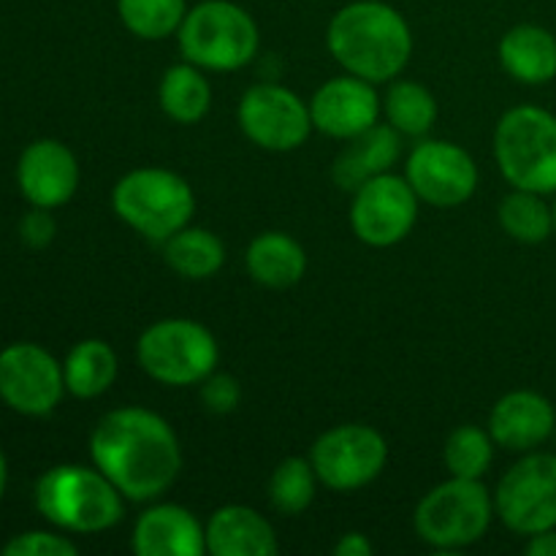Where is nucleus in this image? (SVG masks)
I'll use <instances>...</instances> for the list:
<instances>
[{
    "instance_id": "obj_1",
    "label": "nucleus",
    "mask_w": 556,
    "mask_h": 556,
    "mask_svg": "<svg viewBox=\"0 0 556 556\" xmlns=\"http://www.w3.org/2000/svg\"><path fill=\"white\" fill-rule=\"evenodd\" d=\"M90 456L125 500L147 503L177 481L182 451L172 424L144 407L106 413L92 429Z\"/></svg>"
},
{
    "instance_id": "obj_2",
    "label": "nucleus",
    "mask_w": 556,
    "mask_h": 556,
    "mask_svg": "<svg viewBox=\"0 0 556 556\" xmlns=\"http://www.w3.org/2000/svg\"><path fill=\"white\" fill-rule=\"evenodd\" d=\"M326 43L348 74L372 85L396 79L413 54L410 25L394 5L380 0H356L337 11Z\"/></svg>"
},
{
    "instance_id": "obj_3",
    "label": "nucleus",
    "mask_w": 556,
    "mask_h": 556,
    "mask_svg": "<svg viewBox=\"0 0 556 556\" xmlns=\"http://www.w3.org/2000/svg\"><path fill=\"white\" fill-rule=\"evenodd\" d=\"M36 508L60 530L92 535L119 525L125 497L98 467L58 465L38 478Z\"/></svg>"
},
{
    "instance_id": "obj_4",
    "label": "nucleus",
    "mask_w": 556,
    "mask_h": 556,
    "mask_svg": "<svg viewBox=\"0 0 556 556\" xmlns=\"http://www.w3.org/2000/svg\"><path fill=\"white\" fill-rule=\"evenodd\" d=\"M112 206L123 223L150 242H166L190 226L195 212L193 188L168 168L144 166L125 174L112 190Z\"/></svg>"
},
{
    "instance_id": "obj_5",
    "label": "nucleus",
    "mask_w": 556,
    "mask_h": 556,
    "mask_svg": "<svg viewBox=\"0 0 556 556\" xmlns=\"http://www.w3.org/2000/svg\"><path fill=\"white\" fill-rule=\"evenodd\" d=\"M494 157L514 188L556 193V117L541 106H516L494 130Z\"/></svg>"
},
{
    "instance_id": "obj_6",
    "label": "nucleus",
    "mask_w": 556,
    "mask_h": 556,
    "mask_svg": "<svg viewBox=\"0 0 556 556\" xmlns=\"http://www.w3.org/2000/svg\"><path fill=\"white\" fill-rule=\"evenodd\" d=\"M179 52L188 63L210 71H237L258 52V25L228 0H206L185 14L177 30Z\"/></svg>"
},
{
    "instance_id": "obj_7",
    "label": "nucleus",
    "mask_w": 556,
    "mask_h": 556,
    "mask_svg": "<svg viewBox=\"0 0 556 556\" xmlns=\"http://www.w3.org/2000/svg\"><path fill=\"white\" fill-rule=\"evenodd\" d=\"M494 500L481 478H454L424 494L416 508V532L438 552H459L486 535Z\"/></svg>"
},
{
    "instance_id": "obj_8",
    "label": "nucleus",
    "mask_w": 556,
    "mask_h": 556,
    "mask_svg": "<svg viewBox=\"0 0 556 556\" xmlns=\"http://www.w3.org/2000/svg\"><path fill=\"white\" fill-rule=\"evenodd\" d=\"M136 358L152 380L185 389L215 372L220 348L206 326L190 318H166L139 337Z\"/></svg>"
},
{
    "instance_id": "obj_9",
    "label": "nucleus",
    "mask_w": 556,
    "mask_h": 556,
    "mask_svg": "<svg viewBox=\"0 0 556 556\" xmlns=\"http://www.w3.org/2000/svg\"><path fill=\"white\" fill-rule=\"evenodd\" d=\"M503 525L516 535L556 527V454H527L503 476L494 497Z\"/></svg>"
},
{
    "instance_id": "obj_10",
    "label": "nucleus",
    "mask_w": 556,
    "mask_h": 556,
    "mask_svg": "<svg viewBox=\"0 0 556 556\" xmlns=\"http://www.w3.org/2000/svg\"><path fill=\"white\" fill-rule=\"evenodd\" d=\"M318 481L334 492H356L383 472L389 462L386 438L364 424H342L320 434L309 454Z\"/></svg>"
},
{
    "instance_id": "obj_11",
    "label": "nucleus",
    "mask_w": 556,
    "mask_h": 556,
    "mask_svg": "<svg viewBox=\"0 0 556 556\" xmlns=\"http://www.w3.org/2000/svg\"><path fill=\"white\" fill-rule=\"evenodd\" d=\"M418 217V195L407 177L386 172L353 190L351 226L369 248H391L413 231Z\"/></svg>"
},
{
    "instance_id": "obj_12",
    "label": "nucleus",
    "mask_w": 556,
    "mask_h": 556,
    "mask_svg": "<svg viewBox=\"0 0 556 556\" xmlns=\"http://www.w3.org/2000/svg\"><path fill=\"white\" fill-rule=\"evenodd\" d=\"M239 125L261 150L291 152L313 130L309 106L293 90L280 85H255L239 101Z\"/></svg>"
},
{
    "instance_id": "obj_13",
    "label": "nucleus",
    "mask_w": 556,
    "mask_h": 556,
    "mask_svg": "<svg viewBox=\"0 0 556 556\" xmlns=\"http://www.w3.org/2000/svg\"><path fill=\"white\" fill-rule=\"evenodd\" d=\"M65 391L63 367L52 353L33 342H16L0 351V400L22 416H47Z\"/></svg>"
},
{
    "instance_id": "obj_14",
    "label": "nucleus",
    "mask_w": 556,
    "mask_h": 556,
    "mask_svg": "<svg viewBox=\"0 0 556 556\" xmlns=\"http://www.w3.org/2000/svg\"><path fill=\"white\" fill-rule=\"evenodd\" d=\"M405 177L418 199L440 210L465 204L478 188L476 161L454 141L427 139L413 147Z\"/></svg>"
},
{
    "instance_id": "obj_15",
    "label": "nucleus",
    "mask_w": 556,
    "mask_h": 556,
    "mask_svg": "<svg viewBox=\"0 0 556 556\" xmlns=\"http://www.w3.org/2000/svg\"><path fill=\"white\" fill-rule=\"evenodd\" d=\"M309 117L313 128H318L320 134L348 141L378 125L380 98L372 81L362 76H334L315 90L309 101Z\"/></svg>"
},
{
    "instance_id": "obj_16",
    "label": "nucleus",
    "mask_w": 556,
    "mask_h": 556,
    "mask_svg": "<svg viewBox=\"0 0 556 556\" xmlns=\"http://www.w3.org/2000/svg\"><path fill=\"white\" fill-rule=\"evenodd\" d=\"M16 182L33 206L54 210L71 201L79 188V163L63 141L38 139L22 152Z\"/></svg>"
},
{
    "instance_id": "obj_17",
    "label": "nucleus",
    "mask_w": 556,
    "mask_h": 556,
    "mask_svg": "<svg viewBox=\"0 0 556 556\" xmlns=\"http://www.w3.org/2000/svg\"><path fill=\"white\" fill-rule=\"evenodd\" d=\"M556 429V410L538 391H510L489 413L494 443L508 451H532Z\"/></svg>"
},
{
    "instance_id": "obj_18",
    "label": "nucleus",
    "mask_w": 556,
    "mask_h": 556,
    "mask_svg": "<svg viewBox=\"0 0 556 556\" xmlns=\"http://www.w3.org/2000/svg\"><path fill=\"white\" fill-rule=\"evenodd\" d=\"M134 552L139 556H204L206 532L182 505H155L134 527Z\"/></svg>"
},
{
    "instance_id": "obj_19",
    "label": "nucleus",
    "mask_w": 556,
    "mask_h": 556,
    "mask_svg": "<svg viewBox=\"0 0 556 556\" xmlns=\"http://www.w3.org/2000/svg\"><path fill=\"white\" fill-rule=\"evenodd\" d=\"M206 554L215 556H271L277 554L275 530L248 505H226L206 521Z\"/></svg>"
},
{
    "instance_id": "obj_20",
    "label": "nucleus",
    "mask_w": 556,
    "mask_h": 556,
    "mask_svg": "<svg viewBox=\"0 0 556 556\" xmlns=\"http://www.w3.org/2000/svg\"><path fill=\"white\" fill-rule=\"evenodd\" d=\"M402 152V134L391 125H372L348 139V147L334 161V182L342 190H358L367 179L389 172Z\"/></svg>"
},
{
    "instance_id": "obj_21",
    "label": "nucleus",
    "mask_w": 556,
    "mask_h": 556,
    "mask_svg": "<svg viewBox=\"0 0 556 556\" xmlns=\"http://www.w3.org/2000/svg\"><path fill=\"white\" fill-rule=\"evenodd\" d=\"M500 63L521 85H546L556 76V36L541 25H516L500 41Z\"/></svg>"
},
{
    "instance_id": "obj_22",
    "label": "nucleus",
    "mask_w": 556,
    "mask_h": 556,
    "mask_svg": "<svg viewBox=\"0 0 556 556\" xmlns=\"http://www.w3.org/2000/svg\"><path fill=\"white\" fill-rule=\"evenodd\" d=\"M250 277L266 288H291L307 271V255L293 237L282 231H266L250 242L244 255Z\"/></svg>"
},
{
    "instance_id": "obj_23",
    "label": "nucleus",
    "mask_w": 556,
    "mask_h": 556,
    "mask_svg": "<svg viewBox=\"0 0 556 556\" xmlns=\"http://www.w3.org/2000/svg\"><path fill=\"white\" fill-rule=\"evenodd\" d=\"M163 261L185 280H206L226 264V248L206 228L185 226L163 242Z\"/></svg>"
},
{
    "instance_id": "obj_24",
    "label": "nucleus",
    "mask_w": 556,
    "mask_h": 556,
    "mask_svg": "<svg viewBox=\"0 0 556 556\" xmlns=\"http://www.w3.org/2000/svg\"><path fill=\"white\" fill-rule=\"evenodd\" d=\"M157 101L166 117L179 125H195L212 106V87L193 63H179L163 74Z\"/></svg>"
},
{
    "instance_id": "obj_25",
    "label": "nucleus",
    "mask_w": 556,
    "mask_h": 556,
    "mask_svg": "<svg viewBox=\"0 0 556 556\" xmlns=\"http://www.w3.org/2000/svg\"><path fill=\"white\" fill-rule=\"evenodd\" d=\"M65 389L79 400H96L112 389L117 378V356L103 340H81L71 348L63 364Z\"/></svg>"
},
{
    "instance_id": "obj_26",
    "label": "nucleus",
    "mask_w": 556,
    "mask_h": 556,
    "mask_svg": "<svg viewBox=\"0 0 556 556\" xmlns=\"http://www.w3.org/2000/svg\"><path fill=\"white\" fill-rule=\"evenodd\" d=\"M386 119L402 136H427L438 119V101L424 85L413 79L391 81L386 92Z\"/></svg>"
},
{
    "instance_id": "obj_27",
    "label": "nucleus",
    "mask_w": 556,
    "mask_h": 556,
    "mask_svg": "<svg viewBox=\"0 0 556 556\" xmlns=\"http://www.w3.org/2000/svg\"><path fill=\"white\" fill-rule=\"evenodd\" d=\"M500 226L516 242H546L554 231V210H548L541 193L516 188L500 204Z\"/></svg>"
},
{
    "instance_id": "obj_28",
    "label": "nucleus",
    "mask_w": 556,
    "mask_h": 556,
    "mask_svg": "<svg viewBox=\"0 0 556 556\" xmlns=\"http://www.w3.org/2000/svg\"><path fill=\"white\" fill-rule=\"evenodd\" d=\"M123 25L144 41H163L179 30L188 5L185 0H117Z\"/></svg>"
},
{
    "instance_id": "obj_29",
    "label": "nucleus",
    "mask_w": 556,
    "mask_h": 556,
    "mask_svg": "<svg viewBox=\"0 0 556 556\" xmlns=\"http://www.w3.org/2000/svg\"><path fill=\"white\" fill-rule=\"evenodd\" d=\"M315 486H318V472H315L313 462L291 456L271 472L269 500L282 516H299L313 505Z\"/></svg>"
},
{
    "instance_id": "obj_30",
    "label": "nucleus",
    "mask_w": 556,
    "mask_h": 556,
    "mask_svg": "<svg viewBox=\"0 0 556 556\" xmlns=\"http://www.w3.org/2000/svg\"><path fill=\"white\" fill-rule=\"evenodd\" d=\"M445 467L454 478H483L494 459V438L483 429L459 427L445 440Z\"/></svg>"
},
{
    "instance_id": "obj_31",
    "label": "nucleus",
    "mask_w": 556,
    "mask_h": 556,
    "mask_svg": "<svg viewBox=\"0 0 556 556\" xmlns=\"http://www.w3.org/2000/svg\"><path fill=\"white\" fill-rule=\"evenodd\" d=\"M76 543L54 532H22L3 546L5 556H76Z\"/></svg>"
},
{
    "instance_id": "obj_32",
    "label": "nucleus",
    "mask_w": 556,
    "mask_h": 556,
    "mask_svg": "<svg viewBox=\"0 0 556 556\" xmlns=\"http://www.w3.org/2000/svg\"><path fill=\"white\" fill-rule=\"evenodd\" d=\"M239 400H242V389L231 375L212 372L210 378L201 380V402L215 416H228V413L237 410Z\"/></svg>"
},
{
    "instance_id": "obj_33",
    "label": "nucleus",
    "mask_w": 556,
    "mask_h": 556,
    "mask_svg": "<svg viewBox=\"0 0 556 556\" xmlns=\"http://www.w3.org/2000/svg\"><path fill=\"white\" fill-rule=\"evenodd\" d=\"M54 231H58V226H54L52 212L43 210V206H33V210L27 212L20 223L22 242L33 250L47 248V244L54 239Z\"/></svg>"
},
{
    "instance_id": "obj_34",
    "label": "nucleus",
    "mask_w": 556,
    "mask_h": 556,
    "mask_svg": "<svg viewBox=\"0 0 556 556\" xmlns=\"http://www.w3.org/2000/svg\"><path fill=\"white\" fill-rule=\"evenodd\" d=\"M372 552L375 546L369 543L367 535H362V532H348V535H342L334 546V556H372Z\"/></svg>"
},
{
    "instance_id": "obj_35",
    "label": "nucleus",
    "mask_w": 556,
    "mask_h": 556,
    "mask_svg": "<svg viewBox=\"0 0 556 556\" xmlns=\"http://www.w3.org/2000/svg\"><path fill=\"white\" fill-rule=\"evenodd\" d=\"M527 556H556V527L554 530H543L538 535H530L527 543Z\"/></svg>"
},
{
    "instance_id": "obj_36",
    "label": "nucleus",
    "mask_w": 556,
    "mask_h": 556,
    "mask_svg": "<svg viewBox=\"0 0 556 556\" xmlns=\"http://www.w3.org/2000/svg\"><path fill=\"white\" fill-rule=\"evenodd\" d=\"M5 478H9V470H5V456L0 454V497L5 492Z\"/></svg>"
},
{
    "instance_id": "obj_37",
    "label": "nucleus",
    "mask_w": 556,
    "mask_h": 556,
    "mask_svg": "<svg viewBox=\"0 0 556 556\" xmlns=\"http://www.w3.org/2000/svg\"><path fill=\"white\" fill-rule=\"evenodd\" d=\"M554 231H556V204H554Z\"/></svg>"
}]
</instances>
